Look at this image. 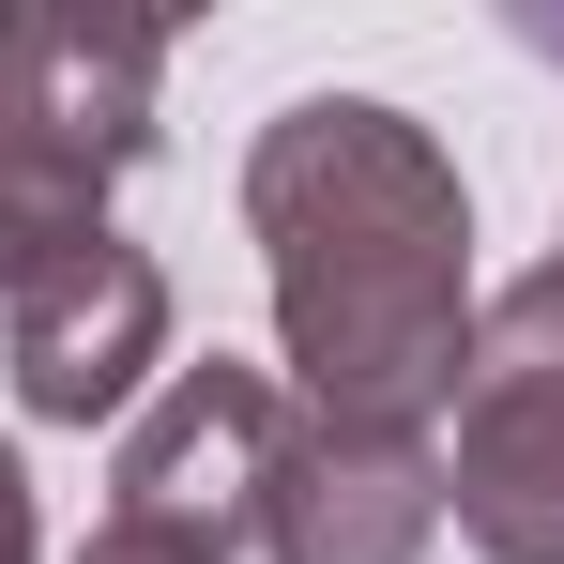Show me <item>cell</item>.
<instances>
[{
    "label": "cell",
    "instance_id": "1",
    "mask_svg": "<svg viewBox=\"0 0 564 564\" xmlns=\"http://www.w3.org/2000/svg\"><path fill=\"white\" fill-rule=\"evenodd\" d=\"M245 229L275 275V336L305 412L427 427L473 367V198L458 153L381 93H305L245 153Z\"/></svg>",
    "mask_w": 564,
    "mask_h": 564
},
{
    "label": "cell",
    "instance_id": "2",
    "mask_svg": "<svg viewBox=\"0 0 564 564\" xmlns=\"http://www.w3.org/2000/svg\"><path fill=\"white\" fill-rule=\"evenodd\" d=\"M0 367L31 427H107L169 367V275L93 198H0Z\"/></svg>",
    "mask_w": 564,
    "mask_h": 564
},
{
    "label": "cell",
    "instance_id": "3",
    "mask_svg": "<svg viewBox=\"0 0 564 564\" xmlns=\"http://www.w3.org/2000/svg\"><path fill=\"white\" fill-rule=\"evenodd\" d=\"M443 519L488 564H564V260H534L473 305Z\"/></svg>",
    "mask_w": 564,
    "mask_h": 564
},
{
    "label": "cell",
    "instance_id": "4",
    "mask_svg": "<svg viewBox=\"0 0 564 564\" xmlns=\"http://www.w3.org/2000/svg\"><path fill=\"white\" fill-rule=\"evenodd\" d=\"M169 31L77 15V0H0V198H93L153 153Z\"/></svg>",
    "mask_w": 564,
    "mask_h": 564
},
{
    "label": "cell",
    "instance_id": "5",
    "mask_svg": "<svg viewBox=\"0 0 564 564\" xmlns=\"http://www.w3.org/2000/svg\"><path fill=\"white\" fill-rule=\"evenodd\" d=\"M275 427H290V397L260 367H169V397L122 427V473H107V519L122 534H169V550L198 564H229L245 534H260V473H275Z\"/></svg>",
    "mask_w": 564,
    "mask_h": 564
},
{
    "label": "cell",
    "instance_id": "6",
    "mask_svg": "<svg viewBox=\"0 0 564 564\" xmlns=\"http://www.w3.org/2000/svg\"><path fill=\"white\" fill-rule=\"evenodd\" d=\"M443 534V458L427 427H351L290 397L275 473H260V550L275 564H427Z\"/></svg>",
    "mask_w": 564,
    "mask_h": 564
},
{
    "label": "cell",
    "instance_id": "7",
    "mask_svg": "<svg viewBox=\"0 0 564 564\" xmlns=\"http://www.w3.org/2000/svg\"><path fill=\"white\" fill-rule=\"evenodd\" d=\"M0 564H46L31 550V473H15V443H0Z\"/></svg>",
    "mask_w": 564,
    "mask_h": 564
},
{
    "label": "cell",
    "instance_id": "8",
    "mask_svg": "<svg viewBox=\"0 0 564 564\" xmlns=\"http://www.w3.org/2000/svg\"><path fill=\"white\" fill-rule=\"evenodd\" d=\"M77 564H198V550H169V534H122V519H107V534H93Z\"/></svg>",
    "mask_w": 564,
    "mask_h": 564
},
{
    "label": "cell",
    "instance_id": "9",
    "mask_svg": "<svg viewBox=\"0 0 564 564\" xmlns=\"http://www.w3.org/2000/svg\"><path fill=\"white\" fill-rule=\"evenodd\" d=\"M519 46H550V62H564V15H519Z\"/></svg>",
    "mask_w": 564,
    "mask_h": 564
}]
</instances>
